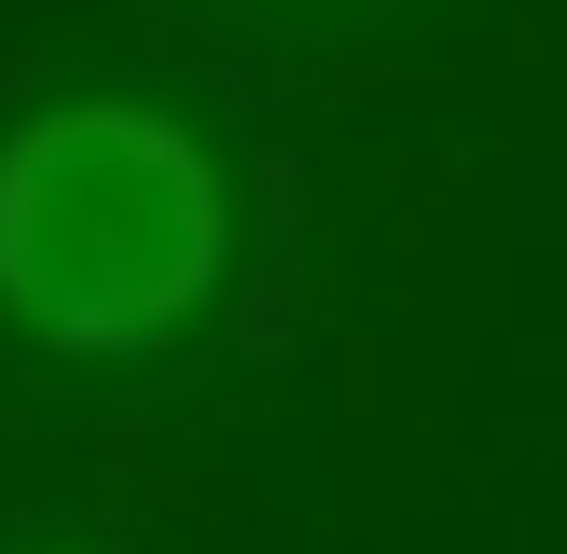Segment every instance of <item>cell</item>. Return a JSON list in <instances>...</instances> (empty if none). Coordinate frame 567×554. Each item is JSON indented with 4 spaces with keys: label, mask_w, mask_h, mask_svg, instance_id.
<instances>
[{
    "label": "cell",
    "mask_w": 567,
    "mask_h": 554,
    "mask_svg": "<svg viewBox=\"0 0 567 554\" xmlns=\"http://www.w3.org/2000/svg\"><path fill=\"white\" fill-rule=\"evenodd\" d=\"M236 194L153 98H55L0 138V319L55 360H153L221 305Z\"/></svg>",
    "instance_id": "cell-1"
}]
</instances>
